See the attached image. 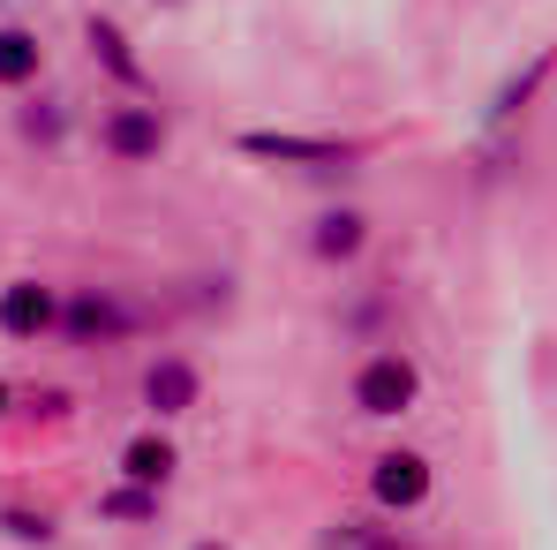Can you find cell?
<instances>
[{
  "instance_id": "5bb4252c",
  "label": "cell",
  "mask_w": 557,
  "mask_h": 550,
  "mask_svg": "<svg viewBox=\"0 0 557 550\" xmlns=\"http://www.w3.org/2000/svg\"><path fill=\"white\" fill-rule=\"evenodd\" d=\"M324 550H422L414 536H399V528H376V521H339Z\"/></svg>"
},
{
  "instance_id": "5b68a950",
  "label": "cell",
  "mask_w": 557,
  "mask_h": 550,
  "mask_svg": "<svg viewBox=\"0 0 557 550\" xmlns=\"http://www.w3.org/2000/svg\"><path fill=\"white\" fill-rule=\"evenodd\" d=\"M61 332V286L53 279H8L0 286V340H15V347H38V340H53Z\"/></svg>"
},
{
  "instance_id": "2e32d148",
  "label": "cell",
  "mask_w": 557,
  "mask_h": 550,
  "mask_svg": "<svg viewBox=\"0 0 557 550\" xmlns=\"http://www.w3.org/2000/svg\"><path fill=\"white\" fill-rule=\"evenodd\" d=\"M0 536H8V543H38V550H46L61 528H53L46 505H38V513H30V505H0Z\"/></svg>"
},
{
  "instance_id": "4fadbf2b",
  "label": "cell",
  "mask_w": 557,
  "mask_h": 550,
  "mask_svg": "<svg viewBox=\"0 0 557 550\" xmlns=\"http://www.w3.org/2000/svg\"><path fill=\"white\" fill-rule=\"evenodd\" d=\"M159 505H166V490H136V482H113V490L98 498V521L144 528V521H159Z\"/></svg>"
},
{
  "instance_id": "7a4b0ae2",
  "label": "cell",
  "mask_w": 557,
  "mask_h": 550,
  "mask_svg": "<svg viewBox=\"0 0 557 550\" xmlns=\"http://www.w3.org/2000/svg\"><path fill=\"white\" fill-rule=\"evenodd\" d=\"M347 400H355V415H370V423H399V415L422 400V363H414L407 347H376V355L355 363Z\"/></svg>"
},
{
  "instance_id": "ba28073f",
  "label": "cell",
  "mask_w": 557,
  "mask_h": 550,
  "mask_svg": "<svg viewBox=\"0 0 557 550\" xmlns=\"http://www.w3.org/2000/svg\"><path fill=\"white\" fill-rule=\"evenodd\" d=\"M362 249H370V211H355V204H332V211H317V219H309V257H317V265L347 272Z\"/></svg>"
},
{
  "instance_id": "8992f818",
  "label": "cell",
  "mask_w": 557,
  "mask_h": 550,
  "mask_svg": "<svg viewBox=\"0 0 557 550\" xmlns=\"http://www.w3.org/2000/svg\"><path fill=\"white\" fill-rule=\"evenodd\" d=\"M430 490H437V467H430V453L392 445V453L370 460V498H376V513H422V505H430Z\"/></svg>"
},
{
  "instance_id": "52a82bcc",
  "label": "cell",
  "mask_w": 557,
  "mask_h": 550,
  "mask_svg": "<svg viewBox=\"0 0 557 550\" xmlns=\"http://www.w3.org/2000/svg\"><path fill=\"white\" fill-rule=\"evenodd\" d=\"M144 407H151V423H182L188 407L203 400V369L188 363V355H151L144 363Z\"/></svg>"
},
{
  "instance_id": "e0dca14e",
  "label": "cell",
  "mask_w": 557,
  "mask_h": 550,
  "mask_svg": "<svg viewBox=\"0 0 557 550\" xmlns=\"http://www.w3.org/2000/svg\"><path fill=\"white\" fill-rule=\"evenodd\" d=\"M188 550H234V543H219V536H196V543H188Z\"/></svg>"
},
{
  "instance_id": "3957f363",
  "label": "cell",
  "mask_w": 557,
  "mask_h": 550,
  "mask_svg": "<svg viewBox=\"0 0 557 550\" xmlns=\"http://www.w3.org/2000/svg\"><path fill=\"white\" fill-rule=\"evenodd\" d=\"M166 144H174V129H166V113L159 106H106L98 113V151L113 159V167H159L166 159Z\"/></svg>"
},
{
  "instance_id": "6da1fadb",
  "label": "cell",
  "mask_w": 557,
  "mask_h": 550,
  "mask_svg": "<svg viewBox=\"0 0 557 550\" xmlns=\"http://www.w3.org/2000/svg\"><path fill=\"white\" fill-rule=\"evenodd\" d=\"M144 332V302L128 286H69L61 294V347L76 355H98V347H128Z\"/></svg>"
},
{
  "instance_id": "7c38bea8",
  "label": "cell",
  "mask_w": 557,
  "mask_h": 550,
  "mask_svg": "<svg viewBox=\"0 0 557 550\" xmlns=\"http://www.w3.org/2000/svg\"><path fill=\"white\" fill-rule=\"evenodd\" d=\"M69 121H76V113H69V98H30V106L15 113V136H23V144H38V151H53V144L69 136Z\"/></svg>"
},
{
  "instance_id": "ac0fdd59",
  "label": "cell",
  "mask_w": 557,
  "mask_h": 550,
  "mask_svg": "<svg viewBox=\"0 0 557 550\" xmlns=\"http://www.w3.org/2000/svg\"><path fill=\"white\" fill-rule=\"evenodd\" d=\"M0 415H8V384H0Z\"/></svg>"
},
{
  "instance_id": "9c48e42d",
  "label": "cell",
  "mask_w": 557,
  "mask_h": 550,
  "mask_svg": "<svg viewBox=\"0 0 557 550\" xmlns=\"http://www.w3.org/2000/svg\"><path fill=\"white\" fill-rule=\"evenodd\" d=\"M182 475V445L151 423V430H136L128 445H121V482H136V490H166Z\"/></svg>"
},
{
  "instance_id": "d6986e66",
  "label": "cell",
  "mask_w": 557,
  "mask_h": 550,
  "mask_svg": "<svg viewBox=\"0 0 557 550\" xmlns=\"http://www.w3.org/2000/svg\"><path fill=\"white\" fill-rule=\"evenodd\" d=\"M159 8H182V0H159Z\"/></svg>"
},
{
  "instance_id": "9a60e30c",
  "label": "cell",
  "mask_w": 557,
  "mask_h": 550,
  "mask_svg": "<svg viewBox=\"0 0 557 550\" xmlns=\"http://www.w3.org/2000/svg\"><path fill=\"white\" fill-rule=\"evenodd\" d=\"M543 76H550V53H535V61H528V69H520L505 91L490 98V129H505L512 113H528V98H535V84H543Z\"/></svg>"
},
{
  "instance_id": "277c9868",
  "label": "cell",
  "mask_w": 557,
  "mask_h": 550,
  "mask_svg": "<svg viewBox=\"0 0 557 550\" xmlns=\"http://www.w3.org/2000/svg\"><path fill=\"white\" fill-rule=\"evenodd\" d=\"M242 159H272V167H309V174H332L347 159H362V144H339V136H301V129H242L234 136Z\"/></svg>"
},
{
  "instance_id": "8fae6325",
  "label": "cell",
  "mask_w": 557,
  "mask_h": 550,
  "mask_svg": "<svg viewBox=\"0 0 557 550\" xmlns=\"http://www.w3.org/2000/svg\"><path fill=\"white\" fill-rule=\"evenodd\" d=\"M84 38H91V53L106 61V76H113V84H128V91H144V84H151V76H144V61H136V46H128V30H121L113 15H91V23H84Z\"/></svg>"
},
{
  "instance_id": "30bf717a",
  "label": "cell",
  "mask_w": 557,
  "mask_h": 550,
  "mask_svg": "<svg viewBox=\"0 0 557 550\" xmlns=\"http://www.w3.org/2000/svg\"><path fill=\"white\" fill-rule=\"evenodd\" d=\"M38 76H46V38L38 30H23V23H0V91H38Z\"/></svg>"
}]
</instances>
